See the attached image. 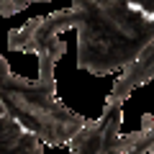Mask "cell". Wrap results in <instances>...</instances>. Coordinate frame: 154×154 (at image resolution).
<instances>
[{
    "label": "cell",
    "instance_id": "2",
    "mask_svg": "<svg viewBox=\"0 0 154 154\" xmlns=\"http://www.w3.org/2000/svg\"><path fill=\"white\" fill-rule=\"evenodd\" d=\"M121 105L105 103L103 116L98 121H88V126L77 134L67 146L80 154H121L116 149V141L121 136Z\"/></svg>",
    "mask_w": 154,
    "mask_h": 154
},
{
    "label": "cell",
    "instance_id": "3",
    "mask_svg": "<svg viewBox=\"0 0 154 154\" xmlns=\"http://www.w3.org/2000/svg\"><path fill=\"white\" fill-rule=\"evenodd\" d=\"M0 154H44V141L5 110L0 103Z\"/></svg>",
    "mask_w": 154,
    "mask_h": 154
},
{
    "label": "cell",
    "instance_id": "1",
    "mask_svg": "<svg viewBox=\"0 0 154 154\" xmlns=\"http://www.w3.org/2000/svg\"><path fill=\"white\" fill-rule=\"evenodd\" d=\"M38 0H0V16H16ZM77 31V67L90 75L123 72L154 41V21L118 0H72L64 11L28 21L8 33V49L38 54L64 31Z\"/></svg>",
    "mask_w": 154,
    "mask_h": 154
},
{
    "label": "cell",
    "instance_id": "5",
    "mask_svg": "<svg viewBox=\"0 0 154 154\" xmlns=\"http://www.w3.org/2000/svg\"><path fill=\"white\" fill-rule=\"evenodd\" d=\"M118 3H123V5L139 11L141 16H146V18H152V16H149V3H152V0H118ZM152 21H154V18H152Z\"/></svg>",
    "mask_w": 154,
    "mask_h": 154
},
{
    "label": "cell",
    "instance_id": "6",
    "mask_svg": "<svg viewBox=\"0 0 154 154\" xmlns=\"http://www.w3.org/2000/svg\"><path fill=\"white\" fill-rule=\"evenodd\" d=\"M149 16L154 18V0H152V3H149Z\"/></svg>",
    "mask_w": 154,
    "mask_h": 154
},
{
    "label": "cell",
    "instance_id": "4",
    "mask_svg": "<svg viewBox=\"0 0 154 154\" xmlns=\"http://www.w3.org/2000/svg\"><path fill=\"white\" fill-rule=\"evenodd\" d=\"M116 149L121 154H154V123L149 128H139L126 136H118Z\"/></svg>",
    "mask_w": 154,
    "mask_h": 154
}]
</instances>
